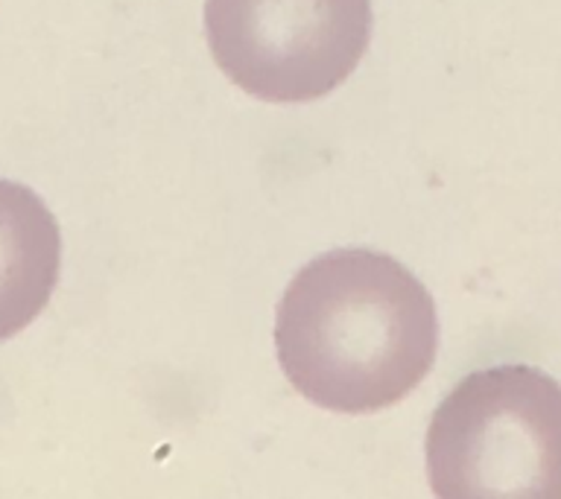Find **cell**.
Listing matches in <instances>:
<instances>
[{
	"instance_id": "cell-1",
	"label": "cell",
	"mask_w": 561,
	"mask_h": 499,
	"mask_svg": "<svg viewBox=\"0 0 561 499\" xmlns=\"http://www.w3.org/2000/svg\"><path fill=\"white\" fill-rule=\"evenodd\" d=\"M287 383L319 409L371 415L419 388L438 353L427 287L389 254L336 248L289 280L275 318Z\"/></svg>"
},
{
	"instance_id": "cell-2",
	"label": "cell",
	"mask_w": 561,
	"mask_h": 499,
	"mask_svg": "<svg viewBox=\"0 0 561 499\" xmlns=\"http://www.w3.org/2000/svg\"><path fill=\"white\" fill-rule=\"evenodd\" d=\"M424 453L442 499H561V383L533 365L473 371L433 411Z\"/></svg>"
},
{
	"instance_id": "cell-3",
	"label": "cell",
	"mask_w": 561,
	"mask_h": 499,
	"mask_svg": "<svg viewBox=\"0 0 561 499\" xmlns=\"http://www.w3.org/2000/svg\"><path fill=\"white\" fill-rule=\"evenodd\" d=\"M217 68L263 103H313L371 44V0H205Z\"/></svg>"
},
{
	"instance_id": "cell-4",
	"label": "cell",
	"mask_w": 561,
	"mask_h": 499,
	"mask_svg": "<svg viewBox=\"0 0 561 499\" xmlns=\"http://www.w3.org/2000/svg\"><path fill=\"white\" fill-rule=\"evenodd\" d=\"M61 271V234L30 187L0 178V341L44 313Z\"/></svg>"
}]
</instances>
